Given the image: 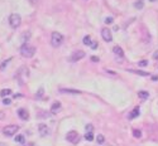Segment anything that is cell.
Listing matches in <instances>:
<instances>
[{"instance_id":"obj_16","label":"cell","mask_w":158,"mask_h":146,"mask_svg":"<svg viewBox=\"0 0 158 146\" xmlns=\"http://www.w3.org/2000/svg\"><path fill=\"white\" fill-rule=\"evenodd\" d=\"M138 96H139V98H142V100H147L149 97V93L147 92V91H139L138 92Z\"/></svg>"},{"instance_id":"obj_5","label":"cell","mask_w":158,"mask_h":146,"mask_svg":"<svg viewBox=\"0 0 158 146\" xmlns=\"http://www.w3.org/2000/svg\"><path fill=\"white\" fill-rule=\"evenodd\" d=\"M66 140L68 142H72V144H77L80 141V136H79V133L76 131H70L66 135Z\"/></svg>"},{"instance_id":"obj_3","label":"cell","mask_w":158,"mask_h":146,"mask_svg":"<svg viewBox=\"0 0 158 146\" xmlns=\"http://www.w3.org/2000/svg\"><path fill=\"white\" fill-rule=\"evenodd\" d=\"M19 131V126L18 125H8V126H5L3 129V133L5 135V136H14V135Z\"/></svg>"},{"instance_id":"obj_30","label":"cell","mask_w":158,"mask_h":146,"mask_svg":"<svg viewBox=\"0 0 158 146\" xmlns=\"http://www.w3.org/2000/svg\"><path fill=\"white\" fill-rule=\"evenodd\" d=\"M3 103H4L5 106H9L10 103H12V100H9V98H5V100L3 101Z\"/></svg>"},{"instance_id":"obj_18","label":"cell","mask_w":158,"mask_h":146,"mask_svg":"<svg viewBox=\"0 0 158 146\" xmlns=\"http://www.w3.org/2000/svg\"><path fill=\"white\" fill-rule=\"evenodd\" d=\"M9 95H12V89H3L0 92V96L1 97H5V96H9Z\"/></svg>"},{"instance_id":"obj_24","label":"cell","mask_w":158,"mask_h":146,"mask_svg":"<svg viewBox=\"0 0 158 146\" xmlns=\"http://www.w3.org/2000/svg\"><path fill=\"white\" fill-rule=\"evenodd\" d=\"M10 60H12V58H9V59H6V60H4V62H3V64H1V66H0V69H1V71H4V69H5V67L8 66V63H9V62H10Z\"/></svg>"},{"instance_id":"obj_19","label":"cell","mask_w":158,"mask_h":146,"mask_svg":"<svg viewBox=\"0 0 158 146\" xmlns=\"http://www.w3.org/2000/svg\"><path fill=\"white\" fill-rule=\"evenodd\" d=\"M91 37L90 35H86L85 38H83V44H85V45H90L91 44Z\"/></svg>"},{"instance_id":"obj_9","label":"cell","mask_w":158,"mask_h":146,"mask_svg":"<svg viewBox=\"0 0 158 146\" xmlns=\"http://www.w3.org/2000/svg\"><path fill=\"white\" fill-rule=\"evenodd\" d=\"M18 116L22 118V120L27 121V120L29 118V113H28V111L24 110V108H19V110H18Z\"/></svg>"},{"instance_id":"obj_14","label":"cell","mask_w":158,"mask_h":146,"mask_svg":"<svg viewBox=\"0 0 158 146\" xmlns=\"http://www.w3.org/2000/svg\"><path fill=\"white\" fill-rule=\"evenodd\" d=\"M114 54L115 56H119V57H124V52H123V49L119 47V45H115L114 47Z\"/></svg>"},{"instance_id":"obj_25","label":"cell","mask_w":158,"mask_h":146,"mask_svg":"<svg viewBox=\"0 0 158 146\" xmlns=\"http://www.w3.org/2000/svg\"><path fill=\"white\" fill-rule=\"evenodd\" d=\"M133 135H134V137H138V139L142 136V133H140L139 130H134V131H133Z\"/></svg>"},{"instance_id":"obj_34","label":"cell","mask_w":158,"mask_h":146,"mask_svg":"<svg viewBox=\"0 0 158 146\" xmlns=\"http://www.w3.org/2000/svg\"><path fill=\"white\" fill-rule=\"evenodd\" d=\"M153 59H158V50L154 52V54H153Z\"/></svg>"},{"instance_id":"obj_2","label":"cell","mask_w":158,"mask_h":146,"mask_svg":"<svg viewBox=\"0 0 158 146\" xmlns=\"http://www.w3.org/2000/svg\"><path fill=\"white\" fill-rule=\"evenodd\" d=\"M62 43H63V35L61 33H58V32H53V33H52V35H51V44H52V47L57 48Z\"/></svg>"},{"instance_id":"obj_26","label":"cell","mask_w":158,"mask_h":146,"mask_svg":"<svg viewBox=\"0 0 158 146\" xmlns=\"http://www.w3.org/2000/svg\"><path fill=\"white\" fill-rule=\"evenodd\" d=\"M85 129H86V132H92V131H94V126H92V125H90V123L86 125Z\"/></svg>"},{"instance_id":"obj_31","label":"cell","mask_w":158,"mask_h":146,"mask_svg":"<svg viewBox=\"0 0 158 146\" xmlns=\"http://www.w3.org/2000/svg\"><path fill=\"white\" fill-rule=\"evenodd\" d=\"M42 95H43V88H39V91H38V93H37V97H40Z\"/></svg>"},{"instance_id":"obj_39","label":"cell","mask_w":158,"mask_h":146,"mask_svg":"<svg viewBox=\"0 0 158 146\" xmlns=\"http://www.w3.org/2000/svg\"><path fill=\"white\" fill-rule=\"evenodd\" d=\"M149 1H156V0H149Z\"/></svg>"},{"instance_id":"obj_37","label":"cell","mask_w":158,"mask_h":146,"mask_svg":"<svg viewBox=\"0 0 158 146\" xmlns=\"http://www.w3.org/2000/svg\"><path fill=\"white\" fill-rule=\"evenodd\" d=\"M152 79H153V81H157V79H158V77H157V76H153V77H152Z\"/></svg>"},{"instance_id":"obj_4","label":"cell","mask_w":158,"mask_h":146,"mask_svg":"<svg viewBox=\"0 0 158 146\" xmlns=\"http://www.w3.org/2000/svg\"><path fill=\"white\" fill-rule=\"evenodd\" d=\"M20 23H22V18H20V15L19 14H12L9 16V24H10V27L12 28H14V29H17L19 25H20Z\"/></svg>"},{"instance_id":"obj_29","label":"cell","mask_w":158,"mask_h":146,"mask_svg":"<svg viewBox=\"0 0 158 146\" xmlns=\"http://www.w3.org/2000/svg\"><path fill=\"white\" fill-rule=\"evenodd\" d=\"M138 64H139L140 67H145V66H148V62H147V60H140Z\"/></svg>"},{"instance_id":"obj_22","label":"cell","mask_w":158,"mask_h":146,"mask_svg":"<svg viewBox=\"0 0 158 146\" xmlns=\"http://www.w3.org/2000/svg\"><path fill=\"white\" fill-rule=\"evenodd\" d=\"M96 141H98V144H104V141H105V137L102 136V135H98L96 136Z\"/></svg>"},{"instance_id":"obj_10","label":"cell","mask_w":158,"mask_h":146,"mask_svg":"<svg viewBox=\"0 0 158 146\" xmlns=\"http://www.w3.org/2000/svg\"><path fill=\"white\" fill-rule=\"evenodd\" d=\"M59 110H61V102H55L53 105H52V107H51V113L56 115V113L59 112Z\"/></svg>"},{"instance_id":"obj_32","label":"cell","mask_w":158,"mask_h":146,"mask_svg":"<svg viewBox=\"0 0 158 146\" xmlns=\"http://www.w3.org/2000/svg\"><path fill=\"white\" fill-rule=\"evenodd\" d=\"M5 118V113L3 111H0V120H4Z\"/></svg>"},{"instance_id":"obj_1","label":"cell","mask_w":158,"mask_h":146,"mask_svg":"<svg viewBox=\"0 0 158 146\" xmlns=\"http://www.w3.org/2000/svg\"><path fill=\"white\" fill-rule=\"evenodd\" d=\"M20 54H22L24 58H32L36 54V48L29 45L28 43H24L22 47H20Z\"/></svg>"},{"instance_id":"obj_27","label":"cell","mask_w":158,"mask_h":146,"mask_svg":"<svg viewBox=\"0 0 158 146\" xmlns=\"http://www.w3.org/2000/svg\"><path fill=\"white\" fill-rule=\"evenodd\" d=\"M90 47H91L92 49H96V48H98V42H96V40H92L91 44H90Z\"/></svg>"},{"instance_id":"obj_35","label":"cell","mask_w":158,"mask_h":146,"mask_svg":"<svg viewBox=\"0 0 158 146\" xmlns=\"http://www.w3.org/2000/svg\"><path fill=\"white\" fill-rule=\"evenodd\" d=\"M91 60H92V62H99V58L94 56V57H91Z\"/></svg>"},{"instance_id":"obj_28","label":"cell","mask_w":158,"mask_h":146,"mask_svg":"<svg viewBox=\"0 0 158 146\" xmlns=\"http://www.w3.org/2000/svg\"><path fill=\"white\" fill-rule=\"evenodd\" d=\"M113 22H114V19H113L111 16H109V18L105 19V23H106V24H113Z\"/></svg>"},{"instance_id":"obj_23","label":"cell","mask_w":158,"mask_h":146,"mask_svg":"<svg viewBox=\"0 0 158 146\" xmlns=\"http://www.w3.org/2000/svg\"><path fill=\"white\" fill-rule=\"evenodd\" d=\"M85 139H86L87 141H92V140H94V135H92V132H86Z\"/></svg>"},{"instance_id":"obj_6","label":"cell","mask_w":158,"mask_h":146,"mask_svg":"<svg viewBox=\"0 0 158 146\" xmlns=\"http://www.w3.org/2000/svg\"><path fill=\"white\" fill-rule=\"evenodd\" d=\"M101 37H102V39L105 40V42H111L113 40V35H111V30H109L108 28H104L102 30H101Z\"/></svg>"},{"instance_id":"obj_11","label":"cell","mask_w":158,"mask_h":146,"mask_svg":"<svg viewBox=\"0 0 158 146\" xmlns=\"http://www.w3.org/2000/svg\"><path fill=\"white\" fill-rule=\"evenodd\" d=\"M59 92L61 93H71V95H79V93H81L79 89H71V88H61Z\"/></svg>"},{"instance_id":"obj_13","label":"cell","mask_w":158,"mask_h":146,"mask_svg":"<svg viewBox=\"0 0 158 146\" xmlns=\"http://www.w3.org/2000/svg\"><path fill=\"white\" fill-rule=\"evenodd\" d=\"M139 113H140V110H139V107H135L133 111H132V113H129V118L130 120H133V118H135V117H138L139 116Z\"/></svg>"},{"instance_id":"obj_17","label":"cell","mask_w":158,"mask_h":146,"mask_svg":"<svg viewBox=\"0 0 158 146\" xmlns=\"http://www.w3.org/2000/svg\"><path fill=\"white\" fill-rule=\"evenodd\" d=\"M15 142H19V144H25V139L23 135H17L15 136Z\"/></svg>"},{"instance_id":"obj_38","label":"cell","mask_w":158,"mask_h":146,"mask_svg":"<svg viewBox=\"0 0 158 146\" xmlns=\"http://www.w3.org/2000/svg\"><path fill=\"white\" fill-rule=\"evenodd\" d=\"M0 146H6L5 144H0Z\"/></svg>"},{"instance_id":"obj_36","label":"cell","mask_w":158,"mask_h":146,"mask_svg":"<svg viewBox=\"0 0 158 146\" xmlns=\"http://www.w3.org/2000/svg\"><path fill=\"white\" fill-rule=\"evenodd\" d=\"M29 1H30V3H33V4H34V3H38V1H39V0H29Z\"/></svg>"},{"instance_id":"obj_20","label":"cell","mask_w":158,"mask_h":146,"mask_svg":"<svg viewBox=\"0 0 158 146\" xmlns=\"http://www.w3.org/2000/svg\"><path fill=\"white\" fill-rule=\"evenodd\" d=\"M29 38H30V33H29V32H28V33H23V34H22V42H27Z\"/></svg>"},{"instance_id":"obj_7","label":"cell","mask_w":158,"mask_h":146,"mask_svg":"<svg viewBox=\"0 0 158 146\" xmlns=\"http://www.w3.org/2000/svg\"><path fill=\"white\" fill-rule=\"evenodd\" d=\"M85 56H86V54H85V52H82V50L73 52V54L71 56V62H79L80 59H82Z\"/></svg>"},{"instance_id":"obj_15","label":"cell","mask_w":158,"mask_h":146,"mask_svg":"<svg viewBox=\"0 0 158 146\" xmlns=\"http://www.w3.org/2000/svg\"><path fill=\"white\" fill-rule=\"evenodd\" d=\"M128 72L130 73H134V74H139V76H143V77H147L149 76L148 72H143V71H134V69H128Z\"/></svg>"},{"instance_id":"obj_8","label":"cell","mask_w":158,"mask_h":146,"mask_svg":"<svg viewBox=\"0 0 158 146\" xmlns=\"http://www.w3.org/2000/svg\"><path fill=\"white\" fill-rule=\"evenodd\" d=\"M38 131H39V135L42 137H44L47 136V135H49V129L47 127V125L44 123H39L38 125Z\"/></svg>"},{"instance_id":"obj_21","label":"cell","mask_w":158,"mask_h":146,"mask_svg":"<svg viewBox=\"0 0 158 146\" xmlns=\"http://www.w3.org/2000/svg\"><path fill=\"white\" fill-rule=\"evenodd\" d=\"M134 6L137 8V9H143V6H144V4H143V1L142 0H138L135 4H134Z\"/></svg>"},{"instance_id":"obj_33","label":"cell","mask_w":158,"mask_h":146,"mask_svg":"<svg viewBox=\"0 0 158 146\" xmlns=\"http://www.w3.org/2000/svg\"><path fill=\"white\" fill-rule=\"evenodd\" d=\"M23 146H36L34 142H27V144H23Z\"/></svg>"},{"instance_id":"obj_12","label":"cell","mask_w":158,"mask_h":146,"mask_svg":"<svg viewBox=\"0 0 158 146\" xmlns=\"http://www.w3.org/2000/svg\"><path fill=\"white\" fill-rule=\"evenodd\" d=\"M28 74H29V73H28V68H27V67H22V68L19 69V72H18V77H19V79L22 78V76L28 77Z\"/></svg>"}]
</instances>
